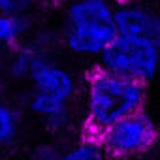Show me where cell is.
Masks as SVG:
<instances>
[{
    "label": "cell",
    "mask_w": 160,
    "mask_h": 160,
    "mask_svg": "<svg viewBox=\"0 0 160 160\" xmlns=\"http://www.w3.org/2000/svg\"><path fill=\"white\" fill-rule=\"evenodd\" d=\"M34 49L30 47H21L13 53V57L10 58V64H8V72L13 79H27V73H28V68L32 64V58H34Z\"/></svg>",
    "instance_id": "8fae6325"
},
{
    "label": "cell",
    "mask_w": 160,
    "mask_h": 160,
    "mask_svg": "<svg viewBox=\"0 0 160 160\" xmlns=\"http://www.w3.org/2000/svg\"><path fill=\"white\" fill-rule=\"evenodd\" d=\"M32 2V6L34 4H42V6H57V4H60L62 0H30Z\"/></svg>",
    "instance_id": "4fadbf2b"
},
{
    "label": "cell",
    "mask_w": 160,
    "mask_h": 160,
    "mask_svg": "<svg viewBox=\"0 0 160 160\" xmlns=\"http://www.w3.org/2000/svg\"><path fill=\"white\" fill-rule=\"evenodd\" d=\"M96 138L106 156L124 160L149 152L156 145L158 130L152 117L145 109H139L117 121Z\"/></svg>",
    "instance_id": "277c9868"
},
{
    "label": "cell",
    "mask_w": 160,
    "mask_h": 160,
    "mask_svg": "<svg viewBox=\"0 0 160 160\" xmlns=\"http://www.w3.org/2000/svg\"><path fill=\"white\" fill-rule=\"evenodd\" d=\"M19 124V113L8 104H0V145H10L17 139Z\"/></svg>",
    "instance_id": "30bf717a"
},
{
    "label": "cell",
    "mask_w": 160,
    "mask_h": 160,
    "mask_svg": "<svg viewBox=\"0 0 160 160\" xmlns=\"http://www.w3.org/2000/svg\"><path fill=\"white\" fill-rule=\"evenodd\" d=\"M147 85L96 68L87 79L85 134L100 136L117 121L145 109Z\"/></svg>",
    "instance_id": "6da1fadb"
},
{
    "label": "cell",
    "mask_w": 160,
    "mask_h": 160,
    "mask_svg": "<svg viewBox=\"0 0 160 160\" xmlns=\"http://www.w3.org/2000/svg\"><path fill=\"white\" fill-rule=\"evenodd\" d=\"M115 36L160 40V17L143 0L115 2Z\"/></svg>",
    "instance_id": "8992f818"
},
{
    "label": "cell",
    "mask_w": 160,
    "mask_h": 160,
    "mask_svg": "<svg viewBox=\"0 0 160 160\" xmlns=\"http://www.w3.org/2000/svg\"><path fill=\"white\" fill-rule=\"evenodd\" d=\"M28 109L53 130H64L72 122L70 102L55 98V96L32 92L28 98Z\"/></svg>",
    "instance_id": "ba28073f"
},
{
    "label": "cell",
    "mask_w": 160,
    "mask_h": 160,
    "mask_svg": "<svg viewBox=\"0 0 160 160\" xmlns=\"http://www.w3.org/2000/svg\"><path fill=\"white\" fill-rule=\"evenodd\" d=\"M30 8H32L30 0H0V12L6 13V15L27 17Z\"/></svg>",
    "instance_id": "7c38bea8"
},
{
    "label": "cell",
    "mask_w": 160,
    "mask_h": 160,
    "mask_svg": "<svg viewBox=\"0 0 160 160\" xmlns=\"http://www.w3.org/2000/svg\"><path fill=\"white\" fill-rule=\"evenodd\" d=\"M158 53L160 40L115 36L98 58L102 70L147 85L156 73Z\"/></svg>",
    "instance_id": "3957f363"
},
{
    "label": "cell",
    "mask_w": 160,
    "mask_h": 160,
    "mask_svg": "<svg viewBox=\"0 0 160 160\" xmlns=\"http://www.w3.org/2000/svg\"><path fill=\"white\" fill-rule=\"evenodd\" d=\"M115 2H124V0H115Z\"/></svg>",
    "instance_id": "5bb4252c"
},
{
    "label": "cell",
    "mask_w": 160,
    "mask_h": 160,
    "mask_svg": "<svg viewBox=\"0 0 160 160\" xmlns=\"http://www.w3.org/2000/svg\"><path fill=\"white\" fill-rule=\"evenodd\" d=\"M106 152L94 136H83L72 147L60 151L51 145H43L36 151L34 160H106Z\"/></svg>",
    "instance_id": "52a82bcc"
},
{
    "label": "cell",
    "mask_w": 160,
    "mask_h": 160,
    "mask_svg": "<svg viewBox=\"0 0 160 160\" xmlns=\"http://www.w3.org/2000/svg\"><path fill=\"white\" fill-rule=\"evenodd\" d=\"M115 0H68L64 45L79 57H100L115 40Z\"/></svg>",
    "instance_id": "7a4b0ae2"
},
{
    "label": "cell",
    "mask_w": 160,
    "mask_h": 160,
    "mask_svg": "<svg viewBox=\"0 0 160 160\" xmlns=\"http://www.w3.org/2000/svg\"><path fill=\"white\" fill-rule=\"evenodd\" d=\"M27 79L32 85V92L55 96L70 104L77 92V81H75L73 73L40 51L34 53Z\"/></svg>",
    "instance_id": "5b68a950"
},
{
    "label": "cell",
    "mask_w": 160,
    "mask_h": 160,
    "mask_svg": "<svg viewBox=\"0 0 160 160\" xmlns=\"http://www.w3.org/2000/svg\"><path fill=\"white\" fill-rule=\"evenodd\" d=\"M28 21L27 17H15L6 15L0 12V47L15 45L27 32Z\"/></svg>",
    "instance_id": "9c48e42d"
}]
</instances>
